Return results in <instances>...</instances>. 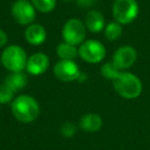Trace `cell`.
Here are the masks:
<instances>
[{
	"label": "cell",
	"mask_w": 150,
	"mask_h": 150,
	"mask_svg": "<svg viewBox=\"0 0 150 150\" xmlns=\"http://www.w3.org/2000/svg\"><path fill=\"white\" fill-rule=\"evenodd\" d=\"M11 112L19 121L30 123L39 116L40 107L35 98L29 95H21L11 102Z\"/></svg>",
	"instance_id": "obj_1"
},
{
	"label": "cell",
	"mask_w": 150,
	"mask_h": 150,
	"mask_svg": "<svg viewBox=\"0 0 150 150\" xmlns=\"http://www.w3.org/2000/svg\"><path fill=\"white\" fill-rule=\"evenodd\" d=\"M113 88L120 97L132 100L138 98L142 94L143 84L137 75L121 71L113 80Z\"/></svg>",
	"instance_id": "obj_2"
},
{
	"label": "cell",
	"mask_w": 150,
	"mask_h": 150,
	"mask_svg": "<svg viewBox=\"0 0 150 150\" xmlns=\"http://www.w3.org/2000/svg\"><path fill=\"white\" fill-rule=\"evenodd\" d=\"M28 57L25 50L20 45L11 44L1 54V64L9 72H22L26 69Z\"/></svg>",
	"instance_id": "obj_3"
},
{
	"label": "cell",
	"mask_w": 150,
	"mask_h": 150,
	"mask_svg": "<svg viewBox=\"0 0 150 150\" xmlns=\"http://www.w3.org/2000/svg\"><path fill=\"white\" fill-rule=\"evenodd\" d=\"M115 22L121 25L131 24L139 15V5L136 0H115L112 6Z\"/></svg>",
	"instance_id": "obj_4"
},
{
	"label": "cell",
	"mask_w": 150,
	"mask_h": 150,
	"mask_svg": "<svg viewBox=\"0 0 150 150\" xmlns=\"http://www.w3.org/2000/svg\"><path fill=\"white\" fill-rule=\"evenodd\" d=\"M78 56L86 63L98 64L106 57V48L104 44L96 39L83 41L78 48Z\"/></svg>",
	"instance_id": "obj_5"
},
{
	"label": "cell",
	"mask_w": 150,
	"mask_h": 150,
	"mask_svg": "<svg viewBox=\"0 0 150 150\" xmlns=\"http://www.w3.org/2000/svg\"><path fill=\"white\" fill-rule=\"evenodd\" d=\"M86 25L78 19H70L65 23L62 29V37L65 42L72 45H80L86 41Z\"/></svg>",
	"instance_id": "obj_6"
},
{
	"label": "cell",
	"mask_w": 150,
	"mask_h": 150,
	"mask_svg": "<svg viewBox=\"0 0 150 150\" xmlns=\"http://www.w3.org/2000/svg\"><path fill=\"white\" fill-rule=\"evenodd\" d=\"M11 16L19 25L29 26L36 18V9L28 0H17L11 5Z\"/></svg>",
	"instance_id": "obj_7"
},
{
	"label": "cell",
	"mask_w": 150,
	"mask_h": 150,
	"mask_svg": "<svg viewBox=\"0 0 150 150\" xmlns=\"http://www.w3.org/2000/svg\"><path fill=\"white\" fill-rule=\"evenodd\" d=\"M81 71L74 61L60 60L54 67V74L59 80L64 82H71L77 80Z\"/></svg>",
	"instance_id": "obj_8"
},
{
	"label": "cell",
	"mask_w": 150,
	"mask_h": 150,
	"mask_svg": "<svg viewBox=\"0 0 150 150\" xmlns=\"http://www.w3.org/2000/svg\"><path fill=\"white\" fill-rule=\"evenodd\" d=\"M137 50L131 45L117 48L112 56V62L120 71L129 69L137 61Z\"/></svg>",
	"instance_id": "obj_9"
},
{
	"label": "cell",
	"mask_w": 150,
	"mask_h": 150,
	"mask_svg": "<svg viewBox=\"0 0 150 150\" xmlns=\"http://www.w3.org/2000/svg\"><path fill=\"white\" fill-rule=\"evenodd\" d=\"M50 67V59L43 52H36L29 57L26 64V70L33 76H38L46 72Z\"/></svg>",
	"instance_id": "obj_10"
},
{
	"label": "cell",
	"mask_w": 150,
	"mask_h": 150,
	"mask_svg": "<svg viewBox=\"0 0 150 150\" xmlns=\"http://www.w3.org/2000/svg\"><path fill=\"white\" fill-rule=\"evenodd\" d=\"M46 31L43 26L39 24H31L26 28L25 31V38L27 42L31 45L38 46L44 43L46 40Z\"/></svg>",
	"instance_id": "obj_11"
},
{
	"label": "cell",
	"mask_w": 150,
	"mask_h": 150,
	"mask_svg": "<svg viewBox=\"0 0 150 150\" xmlns=\"http://www.w3.org/2000/svg\"><path fill=\"white\" fill-rule=\"evenodd\" d=\"M103 125L101 116L97 113H86L79 119V127L86 133H97Z\"/></svg>",
	"instance_id": "obj_12"
},
{
	"label": "cell",
	"mask_w": 150,
	"mask_h": 150,
	"mask_svg": "<svg viewBox=\"0 0 150 150\" xmlns=\"http://www.w3.org/2000/svg\"><path fill=\"white\" fill-rule=\"evenodd\" d=\"M84 25L92 33H98L105 28V19L100 11H90L86 16Z\"/></svg>",
	"instance_id": "obj_13"
},
{
	"label": "cell",
	"mask_w": 150,
	"mask_h": 150,
	"mask_svg": "<svg viewBox=\"0 0 150 150\" xmlns=\"http://www.w3.org/2000/svg\"><path fill=\"white\" fill-rule=\"evenodd\" d=\"M4 83L8 86L13 92L21 91L27 86L28 83V76L25 73L22 72H11L4 79Z\"/></svg>",
	"instance_id": "obj_14"
},
{
	"label": "cell",
	"mask_w": 150,
	"mask_h": 150,
	"mask_svg": "<svg viewBox=\"0 0 150 150\" xmlns=\"http://www.w3.org/2000/svg\"><path fill=\"white\" fill-rule=\"evenodd\" d=\"M57 54L60 58V60L74 61L78 57V48H76L75 45L64 41L59 44L57 47Z\"/></svg>",
	"instance_id": "obj_15"
},
{
	"label": "cell",
	"mask_w": 150,
	"mask_h": 150,
	"mask_svg": "<svg viewBox=\"0 0 150 150\" xmlns=\"http://www.w3.org/2000/svg\"><path fill=\"white\" fill-rule=\"evenodd\" d=\"M122 35V26L117 22H111L105 27L104 36L109 41H115Z\"/></svg>",
	"instance_id": "obj_16"
},
{
	"label": "cell",
	"mask_w": 150,
	"mask_h": 150,
	"mask_svg": "<svg viewBox=\"0 0 150 150\" xmlns=\"http://www.w3.org/2000/svg\"><path fill=\"white\" fill-rule=\"evenodd\" d=\"M35 9L43 13H48L56 8L57 0H31Z\"/></svg>",
	"instance_id": "obj_17"
},
{
	"label": "cell",
	"mask_w": 150,
	"mask_h": 150,
	"mask_svg": "<svg viewBox=\"0 0 150 150\" xmlns=\"http://www.w3.org/2000/svg\"><path fill=\"white\" fill-rule=\"evenodd\" d=\"M121 71L113 64V62H107L101 67V74L104 78L114 80Z\"/></svg>",
	"instance_id": "obj_18"
},
{
	"label": "cell",
	"mask_w": 150,
	"mask_h": 150,
	"mask_svg": "<svg viewBox=\"0 0 150 150\" xmlns=\"http://www.w3.org/2000/svg\"><path fill=\"white\" fill-rule=\"evenodd\" d=\"M15 99V92L3 82L0 84V104H7Z\"/></svg>",
	"instance_id": "obj_19"
},
{
	"label": "cell",
	"mask_w": 150,
	"mask_h": 150,
	"mask_svg": "<svg viewBox=\"0 0 150 150\" xmlns=\"http://www.w3.org/2000/svg\"><path fill=\"white\" fill-rule=\"evenodd\" d=\"M60 132L63 137L71 138L77 133V127H76V125L74 123L71 122V121H66V122H64L61 125Z\"/></svg>",
	"instance_id": "obj_20"
},
{
	"label": "cell",
	"mask_w": 150,
	"mask_h": 150,
	"mask_svg": "<svg viewBox=\"0 0 150 150\" xmlns=\"http://www.w3.org/2000/svg\"><path fill=\"white\" fill-rule=\"evenodd\" d=\"M8 42V36H7L6 32L3 31L2 29H0V48H2L5 46Z\"/></svg>",
	"instance_id": "obj_21"
},
{
	"label": "cell",
	"mask_w": 150,
	"mask_h": 150,
	"mask_svg": "<svg viewBox=\"0 0 150 150\" xmlns=\"http://www.w3.org/2000/svg\"><path fill=\"white\" fill-rule=\"evenodd\" d=\"M95 2L96 0H76V3L81 7H91L95 4Z\"/></svg>",
	"instance_id": "obj_22"
},
{
	"label": "cell",
	"mask_w": 150,
	"mask_h": 150,
	"mask_svg": "<svg viewBox=\"0 0 150 150\" xmlns=\"http://www.w3.org/2000/svg\"><path fill=\"white\" fill-rule=\"evenodd\" d=\"M86 73H83V72H80V74H79V76H78V78H77V81H79V82H84L86 80Z\"/></svg>",
	"instance_id": "obj_23"
},
{
	"label": "cell",
	"mask_w": 150,
	"mask_h": 150,
	"mask_svg": "<svg viewBox=\"0 0 150 150\" xmlns=\"http://www.w3.org/2000/svg\"><path fill=\"white\" fill-rule=\"evenodd\" d=\"M62 1H65V2H70V1H72V0H62Z\"/></svg>",
	"instance_id": "obj_24"
}]
</instances>
